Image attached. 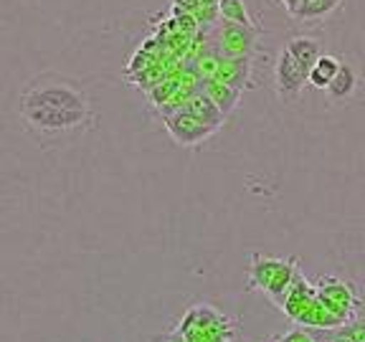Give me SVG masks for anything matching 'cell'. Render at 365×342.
<instances>
[{"label": "cell", "instance_id": "6da1fadb", "mask_svg": "<svg viewBox=\"0 0 365 342\" xmlns=\"http://www.w3.org/2000/svg\"><path fill=\"white\" fill-rule=\"evenodd\" d=\"M18 112L26 132L41 145L71 142L89 132L97 122L94 112H76V109L46 107V104H21Z\"/></svg>", "mask_w": 365, "mask_h": 342}, {"label": "cell", "instance_id": "7a4b0ae2", "mask_svg": "<svg viewBox=\"0 0 365 342\" xmlns=\"http://www.w3.org/2000/svg\"><path fill=\"white\" fill-rule=\"evenodd\" d=\"M21 104H46V107L76 109V112H94L89 91L71 76L56 74V71H43L29 79L18 97V107Z\"/></svg>", "mask_w": 365, "mask_h": 342}, {"label": "cell", "instance_id": "3957f363", "mask_svg": "<svg viewBox=\"0 0 365 342\" xmlns=\"http://www.w3.org/2000/svg\"><path fill=\"white\" fill-rule=\"evenodd\" d=\"M297 271H299V261L294 256L284 261V259H274L262 254V251H254L249 259V274H246V284L249 286L246 289L264 291L282 309Z\"/></svg>", "mask_w": 365, "mask_h": 342}, {"label": "cell", "instance_id": "277c9868", "mask_svg": "<svg viewBox=\"0 0 365 342\" xmlns=\"http://www.w3.org/2000/svg\"><path fill=\"white\" fill-rule=\"evenodd\" d=\"M317 299L335 314L340 322H350V319L358 317L360 312V294H358V286L348 279H340V276H319L317 284Z\"/></svg>", "mask_w": 365, "mask_h": 342}, {"label": "cell", "instance_id": "5b68a950", "mask_svg": "<svg viewBox=\"0 0 365 342\" xmlns=\"http://www.w3.org/2000/svg\"><path fill=\"white\" fill-rule=\"evenodd\" d=\"M307 68L297 61L287 48H282L277 63H274V86H277V94H279L282 102H294V99L302 97L307 81Z\"/></svg>", "mask_w": 365, "mask_h": 342}, {"label": "cell", "instance_id": "8992f818", "mask_svg": "<svg viewBox=\"0 0 365 342\" xmlns=\"http://www.w3.org/2000/svg\"><path fill=\"white\" fill-rule=\"evenodd\" d=\"M259 28L251 23H231L223 21L216 31V43H218V56H254L257 48Z\"/></svg>", "mask_w": 365, "mask_h": 342}, {"label": "cell", "instance_id": "52a82bcc", "mask_svg": "<svg viewBox=\"0 0 365 342\" xmlns=\"http://www.w3.org/2000/svg\"><path fill=\"white\" fill-rule=\"evenodd\" d=\"M163 120H165L168 135H170L173 140H175V145H180V147H195V145H200L203 140H208L213 132H218L216 127L205 125L198 117H193L185 107L173 114H165Z\"/></svg>", "mask_w": 365, "mask_h": 342}, {"label": "cell", "instance_id": "ba28073f", "mask_svg": "<svg viewBox=\"0 0 365 342\" xmlns=\"http://www.w3.org/2000/svg\"><path fill=\"white\" fill-rule=\"evenodd\" d=\"M314 296H317V289H314V284H309V281L304 279L302 269H299L297 276H294V281H292L289 291H287V299H284V304H282V312L294 322V319L314 302Z\"/></svg>", "mask_w": 365, "mask_h": 342}, {"label": "cell", "instance_id": "9c48e42d", "mask_svg": "<svg viewBox=\"0 0 365 342\" xmlns=\"http://www.w3.org/2000/svg\"><path fill=\"white\" fill-rule=\"evenodd\" d=\"M251 68H254L251 56H221L216 79L226 81V84H231V86H236V89L244 91V89H249V86H254L251 84V81H254Z\"/></svg>", "mask_w": 365, "mask_h": 342}, {"label": "cell", "instance_id": "30bf717a", "mask_svg": "<svg viewBox=\"0 0 365 342\" xmlns=\"http://www.w3.org/2000/svg\"><path fill=\"white\" fill-rule=\"evenodd\" d=\"M200 91H203V94H208V97H211V102L216 104V107L221 109L226 117L234 112L236 107H239L241 89H236V86L226 84V81H221V79L200 81Z\"/></svg>", "mask_w": 365, "mask_h": 342}, {"label": "cell", "instance_id": "8fae6325", "mask_svg": "<svg viewBox=\"0 0 365 342\" xmlns=\"http://www.w3.org/2000/svg\"><path fill=\"white\" fill-rule=\"evenodd\" d=\"M340 3L342 0H297L292 11L287 13L299 23H317L325 21L327 16H332L340 8Z\"/></svg>", "mask_w": 365, "mask_h": 342}, {"label": "cell", "instance_id": "7c38bea8", "mask_svg": "<svg viewBox=\"0 0 365 342\" xmlns=\"http://www.w3.org/2000/svg\"><path fill=\"white\" fill-rule=\"evenodd\" d=\"M294 325L309 327V330H335V327L345 325V322H340V319H337L335 314H332L330 309H327L325 304H322L317 296H314V302L309 304V307L294 319Z\"/></svg>", "mask_w": 365, "mask_h": 342}, {"label": "cell", "instance_id": "4fadbf2b", "mask_svg": "<svg viewBox=\"0 0 365 342\" xmlns=\"http://www.w3.org/2000/svg\"><path fill=\"white\" fill-rule=\"evenodd\" d=\"M185 109H188L193 117H198L200 122L216 127V130L223 125V122H226V114H223L221 109H218L216 104L211 102V97H208V94H203L200 89L190 94V99L185 102Z\"/></svg>", "mask_w": 365, "mask_h": 342}, {"label": "cell", "instance_id": "5bb4252c", "mask_svg": "<svg viewBox=\"0 0 365 342\" xmlns=\"http://www.w3.org/2000/svg\"><path fill=\"white\" fill-rule=\"evenodd\" d=\"M358 84H360L358 71L350 63H340V71L335 74L332 84L327 86V94H330L332 102H345V99H350L355 94Z\"/></svg>", "mask_w": 365, "mask_h": 342}, {"label": "cell", "instance_id": "9a60e30c", "mask_svg": "<svg viewBox=\"0 0 365 342\" xmlns=\"http://www.w3.org/2000/svg\"><path fill=\"white\" fill-rule=\"evenodd\" d=\"M340 63L342 61L337 56L322 53V56L314 61V66L309 68V74H307L309 86H314V89H327V86L332 84V79H335V74L340 71Z\"/></svg>", "mask_w": 365, "mask_h": 342}, {"label": "cell", "instance_id": "2e32d148", "mask_svg": "<svg viewBox=\"0 0 365 342\" xmlns=\"http://www.w3.org/2000/svg\"><path fill=\"white\" fill-rule=\"evenodd\" d=\"M284 48L297 58V61L302 63L307 71L314 66V61L322 56V51H319V41L317 38H309V36H294V38H292L289 43L284 46Z\"/></svg>", "mask_w": 365, "mask_h": 342}, {"label": "cell", "instance_id": "e0dca14e", "mask_svg": "<svg viewBox=\"0 0 365 342\" xmlns=\"http://www.w3.org/2000/svg\"><path fill=\"white\" fill-rule=\"evenodd\" d=\"M218 13H221L223 21H231V23H246L251 26V18L246 13L244 0H218Z\"/></svg>", "mask_w": 365, "mask_h": 342}, {"label": "cell", "instance_id": "ac0fdd59", "mask_svg": "<svg viewBox=\"0 0 365 342\" xmlns=\"http://www.w3.org/2000/svg\"><path fill=\"white\" fill-rule=\"evenodd\" d=\"M277 342H319V340L314 337V332L309 327H294L287 335L277 337Z\"/></svg>", "mask_w": 365, "mask_h": 342}, {"label": "cell", "instance_id": "d6986e66", "mask_svg": "<svg viewBox=\"0 0 365 342\" xmlns=\"http://www.w3.org/2000/svg\"><path fill=\"white\" fill-rule=\"evenodd\" d=\"M168 342H188V337H185V332L182 330H175L170 337H168Z\"/></svg>", "mask_w": 365, "mask_h": 342}, {"label": "cell", "instance_id": "ffe728a7", "mask_svg": "<svg viewBox=\"0 0 365 342\" xmlns=\"http://www.w3.org/2000/svg\"><path fill=\"white\" fill-rule=\"evenodd\" d=\"M282 3H284V8H287V11H292V6H294L297 0H282Z\"/></svg>", "mask_w": 365, "mask_h": 342}, {"label": "cell", "instance_id": "44dd1931", "mask_svg": "<svg viewBox=\"0 0 365 342\" xmlns=\"http://www.w3.org/2000/svg\"><path fill=\"white\" fill-rule=\"evenodd\" d=\"M274 342H277V340H274Z\"/></svg>", "mask_w": 365, "mask_h": 342}]
</instances>
